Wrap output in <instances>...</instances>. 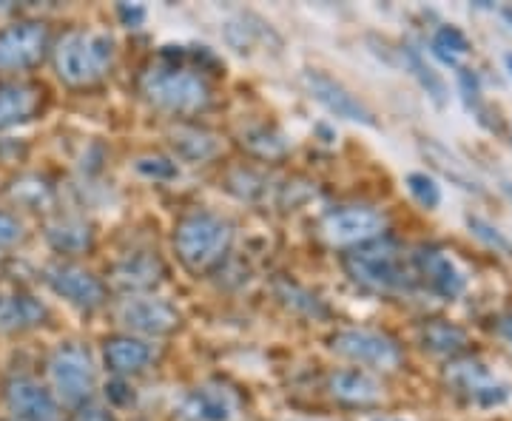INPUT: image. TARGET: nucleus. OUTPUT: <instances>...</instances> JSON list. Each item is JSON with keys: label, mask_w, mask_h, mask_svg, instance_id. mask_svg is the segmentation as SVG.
Instances as JSON below:
<instances>
[{"label": "nucleus", "mask_w": 512, "mask_h": 421, "mask_svg": "<svg viewBox=\"0 0 512 421\" xmlns=\"http://www.w3.org/2000/svg\"><path fill=\"white\" fill-rule=\"evenodd\" d=\"M507 63H510V72H512V57H507Z\"/></svg>", "instance_id": "4c0bfd02"}, {"label": "nucleus", "mask_w": 512, "mask_h": 421, "mask_svg": "<svg viewBox=\"0 0 512 421\" xmlns=\"http://www.w3.org/2000/svg\"><path fill=\"white\" fill-rule=\"evenodd\" d=\"M467 225H470V231H473L487 248H493L495 254H501V257L512 259V239L504 237L495 225H490L487 220H481V217H467Z\"/></svg>", "instance_id": "cd10ccee"}, {"label": "nucleus", "mask_w": 512, "mask_h": 421, "mask_svg": "<svg viewBox=\"0 0 512 421\" xmlns=\"http://www.w3.org/2000/svg\"><path fill=\"white\" fill-rule=\"evenodd\" d=\"M421 345H424V350L439 353V356H458L461 350L467 348V333L453 322L436 319V322L424 325V330H421Z\"/></svg>", "instance_id": "b1692460"}, {"label": "nucleus", "mask_w": 512, "mask_h": 421, "mask_svg": "<svg viewBox=\"0 0 512 421\" xmlns=\"http://www.w3.org/2000/svg\"><path fill=\"white\" fill-rule=\"evenodd\" d=\"M302 83L308 86V92H311L330 114L345 117V120H353V123H362V126H376L373 111L367 109L356 94H350L342 83H336L330 74L308 69V72L302 74Z\"/></svg>", "instance_id": "9b49d317"}, {"label": "nucleus", "mask_w": 512, "mask_h": 421, "mask_svg": "<svg viewBox=\"0 0 512 421\" xmlns=\"http://www.w3.org/2000/svg\"><path fill=\"white\" fill-rule=\"evenodd\" d=\"M109 279L117 291L134 296V293L154 291L165 279V265L157 254L140 251V254H131V257L120 259L111 268Z\"/></svg>", "instance_id": "ddd939ff"}, {"label": "nucleus", "mask_w": 512, "mask_h": 421, "mask_svg": "<svg viewBox=\"0 0 512 421\" xmlns=\"http://www.w3.org/2000/svg\"><path fill=\"white\" fill-rule=\"evenodd\" d=\"M237 410V396L222 385L197 387L180 404V416L188 421H234Z\"/></svg>", "instance_id": "2eb2a0df"}, {"label": "nucleus", "mask_w": 512, "mask_h": 421, "mask_svg": "<svg viewBox=\"0 0 512 421\" xmlns=\"http://www.w3.org/2000/svg\"><path fill=\"white\" fill-rule=\"evenodd\" d=\"M114 40L97 32H69L55 49L57 77L69 86H94L111 72Z\"/></svg>", "instance_id": "f03ea898"}, {"label": "nucleus", "mask_w": 512, "mask_h": 421, "mask_svg": "<svg viewBox=\"0 0 512 421\" xmlns=\"http://www.w3.org/2000/svg\"><path fill=\"white\" fill-rule=\"evenodd\" d=\"M6 404L18 421H60L57 399L35 379H12L6 385Z\"/></svg>", "instance_id": "f8f14e48"}, {"label": "nucleus", "mask_w": 512, "mask_h": 421, "mask_svg": "<svg viewBox=\"0 0 512 421\" xmlns=\"http://www.w3.org/2000/svg\"><path fill=\"white\" fill-rule=\"evenodd\" d=\"M387 228V220L370 205H345L330 211L322 220V237L330 245H365L379 239Z\"/></svg>", "instance_id": "0eeeda50"}, {"label": "nucleus", "mask_w": 512, "mask_h": 421, "mask_svg": "<svg viewBox=\"0 0 512 421\" xmlns=\"http://www.w3.org/2000/svg\"><path fill=\"white\" fill-rule=\"evenodd\" d=\"M140 89L146 94V100L157 109L168 111V114H197V111L208 109L211 103V89L191 69L183 66H151L143 77H140Z\"/></svg>", "instance_id": "7ed1b4c3"}, {"label": "nucleus", "mask_w": 512, "mask_h": 421, "mask_svg": "<svg viewBox=\"0 0 512 421\" xmlns=\"http://www.w3.org/2000/svg\"><path fill=\"white\" fill-rule=\"evenodd\" d=\"M46 237L52 242V248L60 254H86L94 245L92 228L83 220H60L49 225Z\"/></svg>", "instance_id": "5701e85b"}, {"label": "nucleus", "mask_w": 512, "mask_h": 421, "mask_svg": "<svg viewBox=\"0 0 512 421\" xmlns=\"http://www.w3.org/2000/svg\"><path fill=\"white\" fill-rule=\"evenodd\" d=\"M345 271L353 282L373 293H404L416 285V276L404 265L399 245L384 237L345 254Z\"/></svg>", "instance_id": "f257e3e1"}, {"label": "nucleus", "mask_w": 512, "mask_h": 421, "mask_svg": "<svg viewBox=\"0 0 512 421\" xmlns=\"http://www.w3.org/2000/svg\"><path fill=\"white\" fill-rule=\"evenodd\" d=\"M3 421H18V419H3Z\"/></svg>", "instance_id": "58836bf2"}, {"label": "nucleus", "mask_w": 512, "mask_h": 421, "mask_svg": "<svg viewBox=\"0 0 512 421\" xmlns=\"http://www.w3.org/2000/svg\"><path fill=\"white\" fill-rule=\"evenodd\" d=\"M330 396L336 402L353 404V407H367V404L382 402V385L365 373V370H339L330 376Z\"/></svg>", "instance_id": "a211bd4d"}, {"label": "nucleus", "mask_w": 512, "mask_h": 421, "mask_svg": "<svg viewBox=\"0 0 512 421\" xmlns=\"http://www.w3.org/2000/svg\"><path fill=\"white\" fill-rule=\"evenodd\" d=\"M20 239H23V225H20L18 217H12V214L0 211V251H3V248L18 245Z\"/></svg>", "instance_id": "2f4dec72"}, {"label": "nucleus", "mask_w": 512, "mask_h": 421, "mask_svg": "<svg viewBox=\"0 0 512 421\" xmlns=\"http://www.w3.org/2000/svg\"><path fill=\"white\" fill-rule=\"evenodd\" d=\"M171 146H174V151H177L183 160L205 163V160L217 157L220 140H217L211 131L197 129V126H177V129L171 131Z\"/></svg>", "instance_id": "4be33fe9"}, {"label": "nucleus", "mask_w": 512, "mask_h": 421, "mask_svg": "<svg viewBox=\"0 0 512 421\" xmlns=\"http://www.w3.org/2000/svg\"><path fill=\"white\" fill-rule=\"evenodd\" d=\"M117 12H120V18H123L126 26H140L146 20V9L143 6H120Z\"/></svg>", "instance_id": "f704fd0d"}, {"label": "nucleus", "mask_w": 512, "mask_h": 421, "mask_svg": "<svg viewBox=\"0 0 512 421\" xmlns=\"http://www.w3.org/2000/svg\"><path fill=\"white\" fill-rule=\"evenodd\" d=\"M46 285L63 296L66 302H72L83 311H94L106 302V285L86 268L72 265V262H55L46 268Z\"/></svg>", "instance_id": "1a4fd4ad"}, {"label": "nucleus", "mask_w": 512, "mask_h": 421, "mask_svg": "<svg viewBox=\"0 0 512 421\" xmlns=\"http://www.w3.org/2000/svg\"><path fill=\"white\" fill-rule=\"evenodd\" d=\"M413 265H416V274L427 282V288L433 293H439L444 299H456L464 293V274L439 248H419L413 254Z\"/></svg>", "instance_id": "4468645a"}, {"label": "nucleus", "mask_w": 512, "mask_h": 421, "mask_svg": "<svg viewBox=\"0 0 512 421\" xmlns=\"http://www.w3.org/2000/svg\"><path fill=\"white\" fill-rule=\"evenodd\" d=\"M120 322L134 333L143 336H168L180 328L183 316L180 311L165 302V299H154V296H131L120 308Z\"/></svg>", "instance_id": "9d476101"}, {"label": "nucleus", "mask_w": 512, "mask_h": 421, "mask_svg": "<svg viewBox=\"0 0 512 421\" xmlns=\"http://www.w3.org/2000/svg\"><path fill=\"white\" fill-rule=\"evenodd\" d=\"M276 293H279V299L288 302L291 308H302V305H305V311L308 313H325L322 302H319L313 293L302 291V288L293 285V282H279V285H276Z\"/></svg>", "instance_id": "c756f323"}, {"label": "nucleus", "mask_w": 512, "mask_h": 421, "mask_svg": "<svg viewBox=\"0 0 512 421\" xmlns=\"http://www.w3.org/2000/svg\"><path fill=\"white\" fill-rule=\"evenodd\" d=\"M504 191H507V194L512 197V183H504Z\"/></svg>", "instance_id": "e433bc0d"}, {"label": "nucleus", "mask_w": 512, "mask_h": 421, "mask_svg": "<svg viewBox=\"0 0 512 421\" xmlns=\"http://www.w3.org/2000/svg\"><path fill=\"white\" fill-rule=\"evenodd\" d=\"M49 49V29L40 20H23L0 32V69H32Z\"/></svg>", "instance_id": "6e6552de"}, {"label": "nucleus", "mask_w": 512, "mask_h": 421, "mask_svg": "<svg viewBox=\"0 0 512 421\" xmlns=\"http://www.w3.org/2000/svg\"><path fill=\"white\" fill-rule=\"evenodd\" d=\"M501 333H504V336L510 339V345H512V313H510V316H504V319H501Z\"/></svg>", "instance_id": "c9c22d12"}, {"label": "nucleus", "mask_w": 512, "mask_h": 421, "mask_svg": "<svg viewBox=\"0 0 512 421\" xmlns=\"http://www.w3.org/2000/svg\"><path fill=\"white\" fill-rule=\"evenodd\" d=\"M330 348L356 365L379 367V370H396L402 365V348L396 345V339H390L387 333H379V330H339L330 339Z\"/></svg>", "instance_id": "423d86ee"}, {"label": "nucleus", "mask_w": 512, "mask_h": 421, "mask_svg": "<svg viewBox=\"0 0 512 421\" xmlns=\"http://www.w3.org/2000/svg\"><path fill=\"white\" fill-rule=\"evenodd\" d=\"M49 376L60 402L72 404V407H83L92 399L94 393V365L89 350L66 342L52 353L49 359Z\"/></svg>", "instance_id": "39448f33"}, {"label": "nucleus", "mask_w": 512, "mask_h": 421, "mask_svg": "<svg viewBox=\"0 0 512 421\" xmlns=\"http://www.w3.org/2000/svg\"><path fill=\"white\" fill-rule=\"evenodd\" d=\"M137 171L143 177H154V180L177 177V165L171 163V160H165V157H143V160H137Z\"/></svg>", "instance_id": "7c9ffc66"}, {"label": "nucleus", "mask_w": 512, "mask_h": 421, "mask_svg": "<svg viewBox=\"0 0 512 421\" xmlns=\"http://www.w3.org/2000/svg\"><path fill=\"white\" fill-rule=\"evenodd\" d=\"M421 151L427 154V160L439 168L441 174L450 180V183L461 185L464 191H481V183H478V177L473 174V168L464 163L458 154H453L447 146H441L436 140H421Z\"/></svg>", "instance_id": "412c9836"}, {"label": "nucleus", "mask_w": 512, "mask_h": 421, "mask_svg": "<svg viewBox=\"0 0 512 421\" xmlns=\"http://www.w3.org/2000/svg\"><path fill=\"white\" fill-rule=\"evenodd\" d=\"M447 382L456 387L458 393H467L473 402L478 404H501L507 399V390L501 385H495L490 379V373L484 370V365L478 362H456L447 370Z\"/></svg>", "instance_id": "dca6fc26"}, {"label": "nucleus", "mask_w": 512, "mask_h": 421, "mask_svg": "<svg viewBox=\"0 0 512 421\" xmlns=\"http://www.w3.org/2000/svg\"><path fill=\"white\" fill-rule=\"evenodd\" d=\"M46 308L29 293H0V333H15L43 325Z\"/></svg>", "instance_id": "6ab92c4d"}, {"label": "nucleus", "mask_w": 512, "mask_h": 421, "mask_svg": "<svg viewBox=\"0 0 512 421\" xmlns=\"http://www.w3.org/2000/svg\"><path fill=\"white\" fill-rule=\"evenodd\" d=\"M74 421H117V419L111 416L109 410H103V407H94V404H83V407L77 410Z\"/></svg>", "instance_id": "473e14b6"}, {"label": "nucleus", "mask_w": 512, "mask_h": 421, "mask_svg": "<svg viewBox=\"0 0 512 421\" xmlns=\"http://www.w3.org/2000/svg\"><path fill=\"white\" fill-rule=\"evenodd\" d=\"M103 359L111 373L123 379V376L143 373L154 359V348L146 339H137V336H114L103 348Z\"/></svg>", "instance_id": "f3484780"}, {"label": "nucleus", "mask_w": 512, "mask_h": 421, "mask_svg": "<svg viewBox=\"0 0 512 421\" xmlns=\"http://www.w3.org/2000/svg\"><path fill=\"white\" fill-rule=\"evenodd\" d=\"M404 63L410 66V72L416 74V80L421 83V89L430 94L439 106H444V100H447V86H444V80H441L439 74L433 72V66H427V60L413 49V46H404Z\"/></svg>", "instance_id": "393cba45"}, {"label": "nucleus", "mask_w": 512, "mask_h": 421, "mask_svg": "<svg viewBox=\"0 0 512 421\" xmlns=\"http://www.w3.org/2000/svg\"><path fill=\"white\" fill-rule=\"evenodd\" d=\"M407 188L424 208H439L441 205V188L427 174H407Z\"/></svg>", "instance_id": "c85d7f7f"}, {"label": "nucleus", "mask_w": 512, "mask_h": 421, "mask_svg": "<svg viewBox=\"0 0 512 421\" xmlns=\"http://www.w3.org/2000/svg\"><path fill=\"white\" fill-rule=\"evenodd\" d=\"M106 396H109L111 404H128V402H131V390H128L123 379H114V382L106 387Z\"/></svg>", "instance_id": "72a5a7b5"}, {"label": "nucleus", "mask_w": 512, "mask_h": 421, "mask_svg": "<svg viewBox=\"0 0 512 421\" xmlns=\"http://www.w3.org/2000/svg\"><path fill=\"white\" fill-rule=\"evenodd\" d=\"M433 52L444 63H456L458 55H467L470 52V40L456 26H441L439 32H436V40H433Z\"/></svg>", "instance_id": "a878e982"}, {"label": "nucleus", "mask_w": 512, "mask_h": 421, "mask_svg": "<svg viewBox=\"0 0 512 421\" xmlns=\"http://www.w3.org/2000/svg\"><path fill=\"white\" fill-rule=\"evenodd\" d=\"M40 106V92L29 83H0V129L29 120Z\"/></svg>", "instance_id": "aec40b11"}, {"label": "nucleus", "mask_w": 512, "mask_h": 421, "mask_svg": "<svg viewBox=\"0 0 512 421\" xmlns=\"http://www.w3.org/2000/svg\"><path fill=\"white\" fill-rule=\"evenodd\" d=\"M242 146L251 148V151L259 154V157H279V154H285V151H288L285 137L271 129L245 131V134H242Z\"/></svg>", "instance_id": "bb28decb"}, {"label": "nucleus", "mask_w": 512, "mask_h": 421, "mask_svg": "<svg viewBox=\"0 0 512 421\" xmlns=\"http://www.w3.org/2000/svg\"><path fill=\"white\" fill-rule=\"evenodd\" d=\"M231 239H234V231L222 217L208 214V211H194L177 225L174 248L185 268L205 271L228 254Z\"/></svg>", "instance_id": "20e7f679"}]
</instances>
